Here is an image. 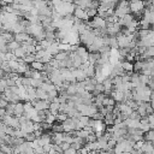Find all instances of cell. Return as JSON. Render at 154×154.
Listing matches in <instances>:
<instances>
[{"label":"cell","mask_w":154,"mask_h":154,"mask_svg":"<svg viewBox=\"0 0 154 154\" xmlns=\"http://www.w3.org/2000/svg\"><path fill=\"white\" fill-rule=\"evenodd\" d=\"M76 9V5L73 3H62L59 7L54 9L62 17H65L68 15H73V11Z\"/></svg>","instance_id":"cell-1"},{"label":"cell","mask_w":154,"mask_h":154,"mask_svg":"<svg viewBox=\"0 0 154 154\" xmlns=\"http://www.w3.org/2000/svg\"><path fill=\"white\" fill-rule=\"evenodd\" d=\"M62 125H63L64 132H73V131H76V122H75L73 118L68 117V118L62 123Z\"/></svg>","instance_id":"cell-2"},{"label":"cell","mask_w":154,"mask_h":154,"mask_svg":"<svg viewBox=\"0 0 154 154\" xmlns=\"http://www.w3.org/2000/svg\"><path fill=\"white\" fill-rule=\"evenodd\" d=\"M73 16H75V18L81 19V21H83V22H88V19H89V17L87 15V11L84 9L80 7V6H76V9L73 11Z\"/></svg>","instance_id":"cell-3"},{"label":"cell","mask_w":154,"mask_h":154,"mask_svg":"<svg viewBox=\"0 0 154 154\" xmlns=\"http://www.w3.org/2000/svg\"><path fill=\"white\" fill-rule=\"evenodd\" d=\"M33 107L36 110V111H45V110H48L49 108V101L48 100H35L31 102Z\"/></svg>","instance_id":"cell-4"},{"label":"cell","mask_w":154,"mask_h":154,"mask_svg":"<svg viewBox=\"0 0 154 154\" xmlns=\"http://www.w3.org/2000/svg\"><path fill=\"white\" fill-rule=\"evenodd\" d=\"M71 72H72V76L75 77L76 82H83L84 80H87L86 73L81 69H71Z\"/></svg>","instance_id":"cell-5"},{"label":"cell","mask_w":154,"mask_h":154,"mask_svg":"<svg viewBox=\"0 0 154 154\" xmlns=\"http://www.w3.org/2000/svg\"><path fill=\"white\" fill-rule=\"evenodd\" d=\"M23 114H24V104L21 102V101L15 104V110H13V116H15V117L19 118Z\"/></svg>","instance_id":"cell-6"},{"label":"cell","mask_w":154,"mask_h":154,"mask_svg":"<svg viewBox=\"0 0 154 154\" xmlns=\"http://www.w3.org/2000/svg\"><path fill=\"white\" fill-rule=\"evenodd\" d=\"M19 129H21L25 135H27V134H30V132H34V122H31V121L29 119L27 123L22 124Z\"/></svg>","instance_id":"cell-7"},{"label":"cell","mask_w":154,"mask_h":154,"mask_svg":"<svg viewBox=\"0 0 154 154\" xmlns=\"http://www.w3.org/2000/svg\"><path fill=\"white\" fill-rule=\"evenodd\" d=\"M30 37H31V36L28 35L27 33H19V34H16V35H15V41H17V42H19V44H23V42H28Z\"/></svg>","instance_id":"cell-8"},{"label":"cell","mask_w":154,"mask_h":154,"mask_svg":"<svg viewBox=\"0 0 154 154\" xmlns=\"http://www.w3.org/2000/svg\"><path fill=\"white\" fill-rule=\"evenodd\" d=\"M154 150V146L152 145V142H148V141H145L143 142V146L141 147V152L143 154H152Z\"/></svg>","instance_id":"cell-9"},{"label":"cell","mask_w":154,"mask_h":154,"mask_svg":"<svg viewBox=\"0 0 154 154\" xmlns=\"http://www.w3.org/2000/svg\"><path fill=\"white\" fill-rule=\"evenodd\" d=\"M52 57H54L57 53H59V44L58 42H53L49 47H48V49H46Z\"/></svg>","instance_id":"cell-10"},{"label":"cell","mask_w":154,"mask_h":154,"mask_svg":"<svg viewBox=\"0 0 154 154\" xmlns=\"http://www.w3.org/2000/svg\"><path fill=\"white\" fill-rule=\"evenodd\" d=\"M36 98L38 100H47L48 99V94L41 88H36Z\"/></svg>","instance_id":"cell-11"},{"label":"cell","mask_w":154,"mask_h":154,"mask_svg":"<svg viewBox=\"0 0 154 154\" xmlns=\"http://www.w3.org/2000/svg\"><path fill=\"white\" fill-rule=\"evenodd\" d=\"M12 53H13V55L17 58V59H23V58L27 55V53H25V51L22 48V46H21V47H18L17 49H15Z\"/></svg>","instance_id":"cell-12"},{"label":"cell","mask_w":154,"mask_h":154,"mask_svg":"<svg viewBox=\"0 0 154 154\" xmlns=\"http://www.w3.org/2000/svg\"><path fill=\"white\" fill-rule=\"evenodd\" d=\"M59 107H60V104H59V102H51L48 111H49L52 114L57 116L58 113H59Z\"/></svg>","instance_id":"cell-13"},{"label":"cell","mask_w":154,"mask_h":154,"mask_svg":"<svg viewBox=\"0 0 154 154\" xmlns=\"http://www.w3.org/2000/svg\"><path fill=\"white\" fill-rule=\"evenodd\" d=\"M40 88L44 89L46 93H48V92H51V90H54V89H55V86L49 81V82H42V84L40 86Z\"/></svg>","instance_id":"cell-14"},{"label":"cell","mask_w":154,"mask_h":154,"mask_svg":"<svg viewBox=\"0 0 154 154\" xmlns=\"http://www.w3.org/2000/svg\"><path fill=\"white\" fill-rule=\"evenodd\" d=\"M122 68L125 72H132L134 71V64L131 62H128V60L122 62Z\"/></svg>","instance_id":"cell-15"},{"label":"cell","mask_w":154,"mask_h":154,"mask_svg":"<svg viewBox=\"0 0 154 154\" xmlns=\"http://www.w3.org/2000/svg\"><path fill=\"white\" fill-rule=\"evenodd\" d=\"M143 139H145V141L154 142V129H150L147 132H145L143 134Z\"/></svg>","instance_id":"cell-16"},{"label":"cell","mask_w":154,"mask_h":154,"mask_svg":"<svg viewBox=\"0 0 154 154\" xmlns=\"http://www.w3.org/2000/svg\"><path fill=\"white\" fill-rule=\"evenodd\" d=\"M30 69H33V70H36V71H44V68H45V64H42L41 62H37V60H35V62H33L31 64H30Z\"/></svg>","instance_id":"cell-17"},{"label":"cell","mask_w":154,"mask_h":154,"mask_svg":"<svg viewBox=\"0 0 154 154\" xmlns=\"http://www.w3.org/2000/svg\"><path fill=\"white\" fill-rule=\"evenodd\" d=\"M70 53V52H69ZM69 53L68 52H60L59 51V53H57L53 58L55 60H58V62H62V60H64V59H66V58H69Z\"/></svg>","instance_id":"cell-18"},{"label":"cell","mask_w":154,"mask_h":154,"mask_svg":"<svg viewBox=\"0 0 154 154\" xmlns=\"http://www.w3.org/2000/svg\"><path fill=\"white\" fill-rule=\"evenodd\" d=\"M108 46H110L111 48H117V49H119L117 37H116V36H110V38H108Z\"/></svg>","instance_id":"cell-19"},{"label":"cell","mask_w":154,"mask_h":154,"mask_svg":"<svg viewBox=\"0 0 154 154\" xmlns=\"http://www.w3.org/2000/svg\"><path fill=\"white\" fill-rule=\"evenodd\" d=\"M102 106H116V101L111 96H105V99L102 101Z\"/></svg>","instance_id":"cell-20"},{"label":"cell","mask_w":154,"mask_h":154,"mask_svg":"<svg viewBox=\"0 0 154 154\" xmlns=\"http://www.w3.org/2000/svg\"><path fill=\"white\" fill-rule=\"evenodd\" d=\"M18 47H21V44H19V42H17V41H15V40L7 44L9 52H13V51H15V49H17Z\"/></svg>","instance_id":"cell-21"},{"label":"cell","mask_w":154,"mask_h":154,"mask_svg":"<svg viewBox=\"0 0 154 154\" xmlns=\"http://www.w3.org/2000/svg\"><path fill=\"white\" fill-rule=\"evenodd\" d=\"M0 150H1L4 154H13V148L9 145H3L0 147Z\"/></svg>","instance_id":"cell-22"},{"label":"cell","mask_w":154,"mask_h":154,"mask_svg":"<svg viewBox=\"0 0 154 154\" xmlns=\"http://www.w3.org/2000/svg\"><path fill=\"white\" fill-rule=\"evenodd\" d=\"M52 130H53V132H64V129H63L62 123L57 124V123L54 122V123L52 124Z\"/></svg>","instance_id":"cell-23"},{"label":"cell","mask_w":154,"mask_h":154,"mask_svg":"<svg viewBox=\"0 0 154 154\" xmlns=\"http://www.w3.org/2000/svg\"><path fill=\"white\" fill-rule=\"evenodd\" d=\"M22 60H23L25 64H31L33 62H35V54H27Z\"/></svg>","instance_id":"cell-24"},{"label":"cell","mask_w":154,"mask_h":154,"mask_svg":"<svg viewBox=\"0 0 154 154\" xmlns=\"http://www.w3.org/2000/svg\"><path fill=\"white\" fill-rule=\"evenodd\" d=\"M149 78H150V76H146V75H139V80H140V83L141 84H145L147 86L148 82H149Z\"/></svg>","instance_id":"cell-25"},{"label":"cell","mask_w":154,"mask_h":154,"mask_svg":"<svg viewBox=\"0 0 154 154\" xmlns=\"http://www.w3.org/2000/svg\"><path fill=\"white\" fill-rule=\"evenodd\" d=\"M42 84V80H36V78H30V86L33 88H40Z\"/></svg>","instance_id":"cell-26"},{"label":"cell","mask_w":154,"mask_h":154,"mask_svg":"<svg viewBox=\"0 0 154 154\" xmlns=\"http://www.w3.org/2000/svg\"><path fill=\"white\" fill-rule=\"evenodd\" d=\"M59 51L60 52H71V46L69 44H59Z\"/></svg>","instance_id":"cell-27"},{"label":"cell","mask_w":154,"mask_h":154,"mask_svg":"<svg viewBox=\"0 0 154 154\" xmlns=\"http://www.w3.org/2000/svg\"><path fill=\"white\" fill-rule=\"evenodd\" d=\"M13 110H15V104H11V102H9L7 106L5 107V111H6L7 116H13Z\"/></svg>","instance_id":"cell-28"},{"label":"cell","mask_w":154,"mask_h":154,"mask_svg":"<svg viewBox=\"0 0 154 154\" xmlns=\"http://www.w3.org/2000/svg\"><path fill=\"white\" fill-rule=\"evenodd\" d=\"M35 140H36V136H35V134H34V132L27 134L25 136H24V141H27V142H34Z\"/></svg>","instance_id":"cell-29"},{"label":"cell","mask_w":154,"mask_h":154,"mask_svg":"<svg viewBox=\"0 0 154 154\" xmlns=\"http://www.w3.org/2000/svg\"><path fill=\"white\" fill-rule=\"evenodd\" d=\"M66 118H68V114H66V113H58V114L55 116V121L60 122V123H63Z\"/></svg>","instance_id":"cell-30"},{"label":"cell","mask_w":154,"mask_h":154,"mask_svg":"<svg viewBox=\"0 0 154 154\" xmlns=\"http://www.w3.org/2000/svg\"><path fill=\"white\" fill-rule=\"evenodd\" d=\"M86 53H88L86 47H83V46H78V47H77V49H76V54H77V55L82 57V55L86 54Z\"/></svg>","instance_id":"cell-31"},{"label":"cell","mask_w":154,"mask_h":154,"mask_svg":"<svg viewBox=\"0 0 154 154\" xmlns=\"http://www.w3.org/2000/svg\"><path fill=\"white\" fill-rule=\"evenodd\" d=\"M45 122L52 125V124H53V123L55 122V116H54V114H52V113L49 112V113L47 114V118H46V121H45Z\"/></svg>","instance_id":"cell-32"},{"label":"cell","mask_w":154,"mask_h":154,"mask_svg":"<svg viewBox=\"0 0 154 154\" xmlns=\"http://www.w3.org/2000/svg\"><path fill=\"white\" fill-rule=\"evenodd\" d=\"M147 121H148L149 128H150V129H154V113L147 116Z\"/></svg>","instance_id":"cell-33"},{"label":"cell","mask_w":154,"mask_h":154,"mask_svg":"<svg viewBox=\"0 0 154 154\" xmlns=\"http://www.w3.org/2000/svg\"><path fill=\"white\" fill-rule=\"evenodd\" d=\"M21 81H22V86H24L25 88L31 87V86H30V78H29V77H22Z\"/></svg>","instance_id":"cell-34"},{"label":"cell","mask_w":154,"mask_h":154,"mask_svg":"<svg viewBox=\"0 0 154 154\" xmlns=\"http://www.w3.org/2000/svg\"><path fill=\"white\" fill-rule=\"evenodd\" d=\"M129 119H134V121H140V119H141V117L139 116L137 111H132V112H131V114L129 116Z\"/></svg>","instance_id":"cell-35"},{"label":"cell","mask_w":154,"mask_h":154,"mask_svg":"<svg viewBox=\"0 0 154 154\" xmlns=\"http://www.w3.org/2000/svg\"><path fill=\"white\" fill-rule=\"evenodd\" d=\"M145 108H146V112H147V114H152V113H154V111H153V107L150 106V104H149V102H145Z\"/></svg>","instance_id":"cell-36"},{"label":"cell","mask_w":154,"mask_h":154,"mask_svg":"<svg viewBox=\"0 0 154 154\" xmlns=\"http://www.w3.org/2000/svg\"><path fill=\"white\" fill-rule=\"evenodd\" d=\"M52 147H53V143H48V145H45V146L42 147V149H44V152L47 154V153L52 149Z\"/></svg>","instance_id":"cell-37"},{"label":"cell","mask_w":154,"mask_h":154,"mask_svg":"<svg viewBox=\"0 0 154 154\" xmlns=\"http://www.w3.org/2000/svg\"><path fill=\"white\" fill-rule=\"evenodd\" d=\"M59 146H60V148H62V150H63V152L70 148V143H68V142H62Z\"/></svg>","instance_id":"cell-38"},{"label":"cell","mask_w":154,"mask_h":154,"mask_svg":"<svg viewBox=\"0 0 154 154\" xmlns=\"http://www.w3.org/2000/svg\"><path fill=\"white\" fill-rule=\"evenodd\" d=\"M87 154H99V150H89Z\"/></svg>","instance_id":"cell-39"},{"label":"cell","mask_w":154,"mask_h":154,"mask_svg":"<svg viewBox=\"0 0 154 154\" xmlns=\"http://www.w3.org/2000/svg\"><path fill=\"white\" fill-rule=\"evenodd\" d=\"M99 154H111V153H108L107 150H99Z\"/></svg>","instance_id":"cell-40"},{"label":"cell","mask_w":154,"mask_h":154,"mask_svg":"<svg viewBox=\"0 0 154 154\" xmlns=\"http://www.w3.org/2000/svg\"><path fill=\"white\" fill-rule=\"evenodd\" d=\"M149 104H150V106L153 107V111H154V99H153V100H150V101H149Z\"/></svg>","instance_id":"cell-41"},{"label":"cell","mask_w":154,"mask_h":154,"mask_svg":"<svg viewBox=\"0 0 154 154\" xmlns=\"http://www.w3.org/2000/svg\"><path fill=\"white\" fill-rule=\"evenodd\" d=\"M3 145H5V142H4V140H3L1 137H0V147H1Z\"/></svg>","instance_id":"cell-42"},{"label":"cell","mask_w":154,"mask_h":154,"mask_svg":"<svg viewBox=\"0 0 154 154\" xmlns=\"http://www.w3.org/2000/svg\"><path fill=\"white\" fill-rule=\"evenodd\" d=\"M118 154H131V153H129V152H123V153H118Z\"/></svg>","instance_id":"cell-43"},{"label":"cell","mask_w":154,"mask_h":154,"mask_svg":"<svg viewBox=\"0 0 154 154\" xmlns=\"http://www.w3.org/2000/svg\"><path fill=\"white\" fill-rule=\"evenodd\" d=\"M125 1H130V0H125Z\"/></svg>","instance_id":"cell-44"}]
</instances>
